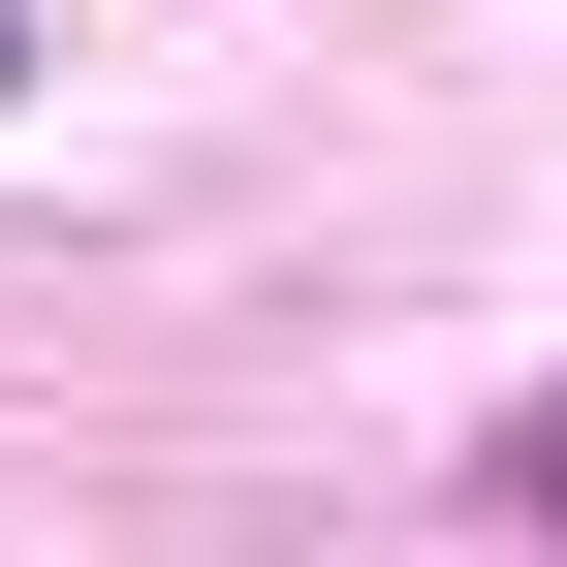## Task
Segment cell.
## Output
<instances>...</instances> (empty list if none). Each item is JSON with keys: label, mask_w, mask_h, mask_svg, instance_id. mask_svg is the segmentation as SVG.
<instances>
[{"label": "cell", "mask_w": 567, "mask_h": 567, "mask_svg": "<svg viewBox=\"0 0 567 567\" xmlns=\"http://www.w3.org/2000/svg\"><path fill=\"white\" fill-rule=\"evenodd\" d=\"M505 505H536V536H567V379H536V410H505Z\"/></svg>", "instance_id": "6da1fadb"}]
</instances>
